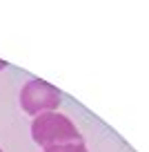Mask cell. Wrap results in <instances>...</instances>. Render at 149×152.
<instances>
[{"mask_svg": "<svg viewBox=\"0 0 149 152\" xmlns=\"http://www.w3.org/2000/svg\"><path fill=\"white\" fill-rule=\"evenodd\" d=\"M31 137L40 148H54V145H65V143H80L78 128L71 123L69 116L58 112H47L40 114L31 121Z\"/></svg>", "mask_w": 149, "mask_h": 152, "instance_id": "6da1fadb", "label": "cell"}, {"mask_svg": "<svg viewBox=\"0 0 149 152\" xmlns=\"http://www.w3.org/2000/svg\"><path fill=\"white\" fill-rule=\"evenodd\" d=\"M60 99L62 94L58 92V87H54L47 81H29L20 90V107L31 116L56 112V107L60 105Z\"/></svg>", "mask_w": 149, "mask_h": 152, "instance_id": "7a4b0ae2", "label": "cell"}, {"mask_svg": "<svg viewBox=\"0 0 149 152\" xmlns=\"http://www.w3.org/2000/svg\"><path fill=\"white\" fill-rule=\"evenodd\" d=\"M45 152H87L85 143H65V145H54V148H47Z\"/></svg>", "mask_w": 149, "mask_h": 152, "instance_id": "3957f363", "label": "cell"}, {"mask_svg": "<svg viewBox=\"0 0 149 152\" xmlns=\"http://www.w3.org/2000/svg\"><path fill=\"white\" fill-rule=\"evenodd\" d=\"M5 67H7V63H5V61H0V72L5 69Z\"/></svg>", "mask_w": 149, "mask_h": 152, "instance_id": "277c9868", "label": "cell"}, {"mask_svg": "<svg viewBox=\"0 0 149 152\" xmlns=\"http://www.w3.org/2000/svg\"><path fill=\"white\" fill-rule=\"evenodd\" d=\"M0 152H2V150H0Z\"/></svg>", "mask_w": 149, "mask_h": 152, "instance_id": "5b68a950", "label": "cell"}]
</instances>
